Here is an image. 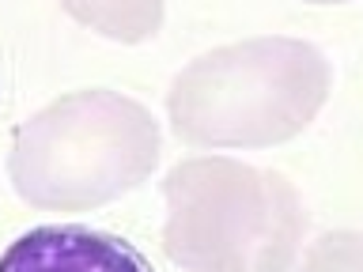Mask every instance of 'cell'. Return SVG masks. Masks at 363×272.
I'll return each instance as SVG.
<instances>
[{
    "instance_id": "obj_3",
    "label": "cell",
    "mask_w": 363,
    "mask_h": 272,
    "mask_svg": "<svg viewBox=\"0 0 363 272\" xmlns=\"http://www.w3.org/2000/svg\"><path fill=\"white\" fill-rule=\"evenodd\" d=\"M325 91L314 45L261 38L193 61L170 87V121L189 144H277L306 129Z\"/></svg>"
},
{
    "instance_id": "obj_2",
    "label": "cell",
    "mask_w": 363,
    "mask_h": 272,
    "mask_svg": "<svg viewBox=\"0 0 363 272\" xmlns=\"http://www.w3.org/2000/svg\"><path fill=\"white\" fill-rule=\"evenodd\" d=\"M167 254L186 272H291L306 215L288 178L189 159L167 178Z\"/></svg>"
},
{
    "instance_id": "obj_6",
    "label": "cell",
    "mask_w": 363,
    "mask_h": 272,
    "mask_svg": "<svg viewBox=\"0 0 363 272\" xmlns=\"http://www.w3.org/2000/svg\"><path fill=\"white\" fill-rule=\"evenodd\" d=\"M303 272H363V234H322L306 254Z\"/></svg>"
},
{
    "instance_id": "obj_4",
    "label": "cell",
    "mask_w": 363,
    "mask_h": 272,
    "mask_svg": "<svg viewBox=\"0 0 363 272\" xmlns=\"http://www.w3.org/2000/svg\"><path fill=\"white\" fill-rule=\"evenodd\" d=\"M0 272H155L133 242L91 231L79 223H50L19 234L4 254Z\"/></svg>"
},
{
    "instance_id": "obj_5",
    "label": "cell",
    "mask_w": 363,
    "mask_h": 272,
    "mask_svg": "<svg viewBox=\"0 0 363 272\" xmlns=\"http://www.w3.org/2000/svg\"><path fill=\"white\" fill-rule=\"evenodd\" d=\"M79 23L113 42H144L163 23V0H61Z\"/></svg>"
},
{
    "instance_id": "obj_1",
    "label": "cell",
    "mask_w": 363,
    "mask_h": 272,
    "mask_svg": "<svg viewBox=\"0 0 363 272\" xmlns=\"http://www.w3.org/2000/svg\"><path fill=\"white\" fill-rule=\"evenodd\" d=\"M155 159L159 129L144 106L79 91L19 125L8 170L27 204L76 212L140 186Z\"/></svg>"
}]
</instances>
